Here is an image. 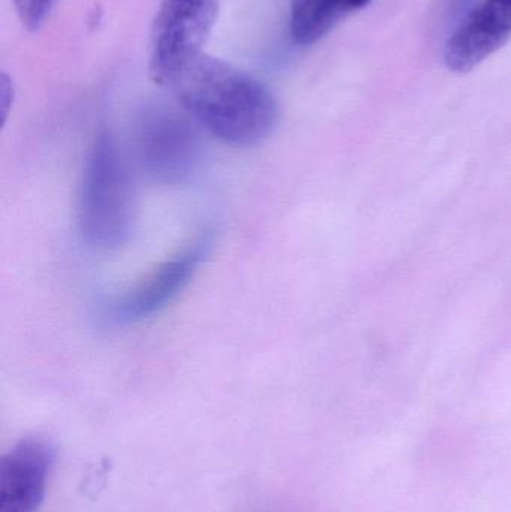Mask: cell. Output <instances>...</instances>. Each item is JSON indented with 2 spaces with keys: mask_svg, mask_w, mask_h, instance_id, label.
<instances>
[{
  "mask_svg": "<svg viewBox=\"0 0 511 512\" xmlns=\"http://www.w3.org/2000/svg\"><path fill=\"white\" fill-rule=\"evenodd\" d=\"M170 87L198 125L231 146H255L266 140L278 123V104L272 92L215 57L201 54Z\"/></svg>",
  "mask_w": 511,
  "mask_h": 512,
  "instance_id": "cell-1",
  "label": "cell"
},
{
  "mask_svg": "<svg viewBox=\"0 0 511 512\" xmlns=\"http://www.w3.org/2000/svg\"><path fill=\"white\" fill-rule=\"evenodd\" d=\"M137 222V194L131 170L116 138L96 135L84 161L78 198V227L87 245L117 251L131 240Z\"/></svg>",
  "mask_w": 511,
  "mask_h": 512,
  "instance_id": "cell-2",
  "label": "cell"
},
{
  "mask_svg": "<svg viewBox=\"0 0 511 512\" xmlns=\"http://www.w3.org/2000/svg\"><path fill=\"white\" fill-rule=\"evenodd\" d=\"M219 0H162L150 33L149 72L159 86H170L177 75L201 56L212 32Z\"/></svg>",
  "mask_w": 511,
  "mask_h": 512,
  "instance_id": "cell-3",
  "label": "cell"
},
{
  "mask_svg": "<svg viewBox=\"0 0 511 512\" xmlns=\"http://www.w3.org/2000/svg\"><path fill=\"white\" fill-rule=\"evenodd\" d=\"M141 170L162 185H177L191 176L200 158L197 135L171 114H156L141 123L135 141Z\"/></svg>",
  "mask_w": 511,
  "mask_h": 512,
  "instance_id": "cell-4",
  "label": "cell"
},
{
  "mask_svg": "<svg viewBox=\"0 0 511 512\" xmlns=\"http://www.w3.org/2000/svg\"><path fill=\"white\" fill-rule=\"evenodd\" d=\"M56 445L47 436L20 439L0 459V512H38L56 462Z\"/></svg>",
  "mask_w": 511,
  "mask_h": 512,
  "instance_id": "cell-5",
  "label": "cell"
},
{
  "mask_svg": "<svg viewBox=\"0 0 511 512\" xmlns=\"http://www.w3.org/2000/svg\"><path fill=\"white\" fill-rule=\"evenodd\" d=\"M209 245V239L201 237L150 271L117 301L116 318L122 322H138L164 309L194 279Z\"/></svg>",
  "mask_w": 511,
  "mask_h": 512,
  "instance_id": "cell-6",
  "label": "cell"
},
{
  "mask_svg": "<svg viewBox=\"0 0 511 512\" xmlns=\"http://www.w3.org/2000/svg\"><path fill=\"white\" fill-rule=\"evenodd\" d=\"M511 36V0H483L447 41L444 60L455 72H470Z\"/></svg>",
  "mask_w": 511,
  "mask_h": 512,
  "instance_id": "cell-7",
  "label": "cell"
},
{
  "mask_svg": "<svg viewBox=\"0 0 511 512\" xmlns=\"http://www.w3.org/2000/svg\"><path fill=\"white\" fill-rule=\"evenodd\" d=\"M372 0H291L290 30L299 45H312L332 32L348 15Z\"/></svg>",
  "mask_w": 511,
  "mask_h": 512,
  "instance_id": "cell-8",
  "label": "cell"
},
{
  "mask_svg": "<svg viewBox=\"0 0 511 512\" xmlns=\"http://www.w3.org/2000/svg\"><path fill=\"white\" fill-rule=\"evenodd\" d=\"M21 24L27 30H36L50 15L56 0H11Z\"/></svg>",
  "mask_w": 511,
  "mask_h": 512,
  "instance_id": "cell-9",
  "label": "cell"
}]
</instances>
